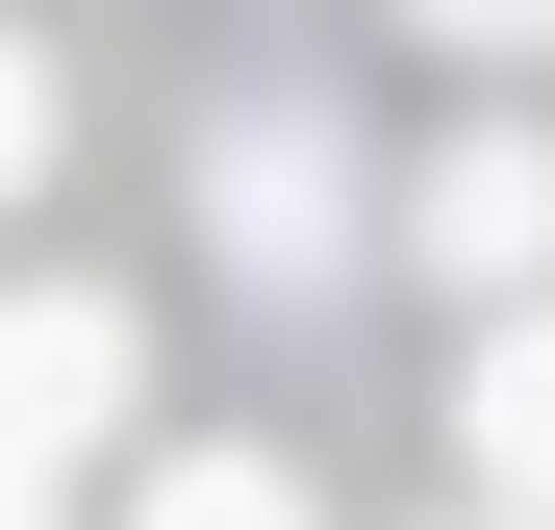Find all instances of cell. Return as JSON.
Returning <instances> with one entry per match:
<instances>
[{"label":"cell","instance_id":"5","mask_svg":"<svg viewBox=\"0 0 555 530\" xmlns=\"http://www.w3.org/2000/svg\"><path fill=\"white\" fill-rule=\"evenodd\" d=\"M152 530H304V480H278V455H177V480H152Z\"/></svg>","mask_w":555,"mask_h":530},{"label":"cell","instance_id":"4","mask_svg":"<svg viewBox=\"0 0 555 530\" xmlns=\"http://www.w3.org/2000/svg\"><path fill=\"white\" fill-rule=\"evenodd\" d=\"M454 429H480V480H505V505H555V328H505V353H480V404H454Z\"/></svg>","mask_w":555,"mask_h":530},{"label":"cell","instance_id":"7","mask_svg":"<svg viewBox=\"0 0 555 530\" xmlns=\"http://www.w3.org/2000/svg\"><path fill=\"white\" fill-rule=\"evenodd\" d=\"M0 530H51V480H26V429H0Z\"/></svg>","mask_w":555,"mask_h":530},{"label":"cell","instance_id":"2","mask_svg":"<svg viewBox=\"0 0 555 530\" xmlns=\"http://www.w3.org/2000/svg\"><path fill=\"white\" fill-rule=\"evenodd\" d=\"M530 253H555V152L454 127V152H429V279H530Z\"/></svg>","mask_w":555,"mask_h":530},{"label":"cell","instance_id":"1","mask_svg":"<svg viewBox=\"0 0 555 530\" xmlns=\"http://www.w3.org/2000/svg\"><path fill=\"white\" fill-rule=\"evenodd\" d=\"M102 404H127V303H0V429L26 455H76Z\"/></svg>","mask_w":555,"mask_h":530},{"label":"cell","instance_id":"6","mask_svg":"<svg viewBox=\"0 0 555 530\" xmlns=\"http://www.w3.org/2000/svg\"><path fill=\"white\" fill-rule=\"evenodd\" d=\"M26 152H51V76H26V51H0V203H26Z\"/></svg>","mask_w":555,"mask_h":530},{"label":"cell","instance_id":"3","mask_svg":"<svg viewBox=\"0 0 555 530\" xmlns=\"http://www.w3.org/2000/svg\"><path fill=\"white\" fill-rule=\"evenodd\" d=\"M203 203H228V253H253V279H304V253H328V152H304V127H228V177H203Z\"/></svg>","mask_w":555,"mask_h":530},{"label":"cell","instance_id":"8","mask_svg":"<svg viewBox=\"0 0 555 530\" xmlns=\"http://www.w3.org/2000/svg\"><path fill=\"white\" fill-rule=\"evenodd\" d=\"M429 26H555V0H429Z\"/></svg>","mask_w":555,"mask_h":530}]
</instances>
